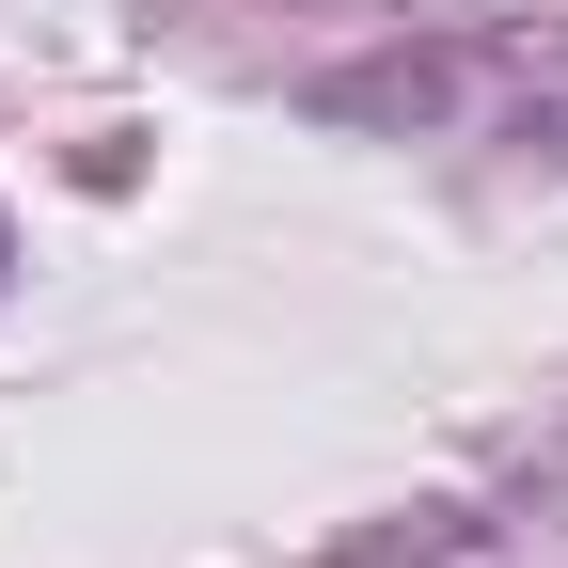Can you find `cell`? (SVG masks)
I'll return each mask as SVG.
<instances>
[{
    "label": "cell",
    "instance_id": "1",
    "mask_svg": "<svg viewBox=\"0 0 568 568\" xmlns=\"http://www.w3.org/2000/svg\"><path fill=\"white\" fill-rule=\"evenodd\" d=\"M0 268H17V253H0Z\"/></svg>",
    "mask_w": 568,
    "mask_h": 568
}]
</instances>
